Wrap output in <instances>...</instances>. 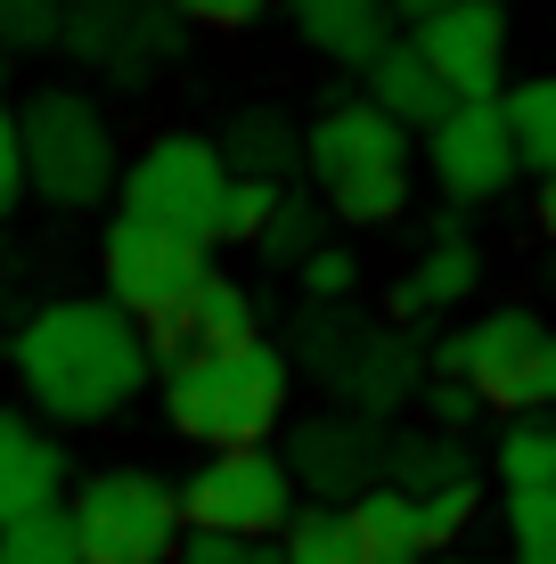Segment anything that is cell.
Segmentation results:
<instances>
[{"label": "cell", "mask_w": 556, "mask_h": 564, "mask_svg": "<svg viewBox=\"0 0 556 564\" xmlns=\"http://www.w3.org/2000/svg\"><path fill=\"white\" fill-rule=\"evenodd\" d=\"M9 368L50 425H99V417H123L140 401L156 360H148V336L107 295H66V303H42L17 327Z\"/></svg>", "instance_id": "cell-1"}, {"label": "cell", "mask_w": 556, "mask_h": 564, "mask_svg": "<svg viewBox=\"0 0 556 564\" xmlns=\"http://www.w3.org/2000/svg\"><path fill=\"white\" fill-rule=\"evenodd\" d=\"M286 384H295V360L271 336L238 352L164 360V417L205 451H262V434L286 417Z\"/></svg>", "instance_id": "cell-2"}, {"label": "cell", "mask_w": 556, "mask_h": 564, "mask_svg": "<svg viewBox=\"0 0 556 564\" xmlns=\"http://www.w3.org/2000/svg\"><path fill=\"white\" fill-rule=\"evenodd\" d=\"M303 172H312L319 205L352 229H377V221H401L410 205V131L385 123L369 99H336L303 131Z\"/></svg>", "instance_id": "cell-3"}, {"label": "cell", "mask_w": 556, "mask_h": 564, "mask_svg": "<svg viewBox=\"0 0 556 564\" xmlns=\"http://www.w3.org/2000/svg\"><path fill=\"white\" fill-rule=\"evenodd\" d=\"M286 360H312L319 377L336 384L344 410L369 417V425L393 417L410 393H426V377H434L410 327H393V319H385V327H377V319H352L344 303H336V311H312V303H303L295 352H286Z\"/></svg>", "instance_id": "cell-4"}, {"label": "cell", "mask_w": 556, "mask_h": 564, "mask_svg": "<svg viewBox=\"0 0 556 564\" xmlns=\"http://www.w3.org/2000/svg\"><path fill=\"white\" fill-rule=\"evenodd\" d=\"M434 368L458 377V384H475L483 410L556 417V327L541 319V311H524V303H508V311H491V319L443 336Z\"/></svg>", "instance_id": "cell-5"}, {"label": "cell", "mask_w": 556, "mask_h": 564, "mask_svg": "<svg viewBox=\"0 0 556 564\" xmlns=\"http://www.w3.org/2000/svg\"><path fill=\"white\" fill-rule=\"evenodd\" d=\"M74 556L83 564H172L181 549V491L148 466H107L83 475L66 499Z\"/></svg>", "instance_id": "cell-6"}, {"label": "cell", "mask_w": 556, "mask_h": 564, "mask_svg": "<svg viewBox=\"0 0 556 564\" xmlns=\"http://www.w3.org/2000/svg\"><path fill=\"white\" fill-rule=\"evenodd\" d=\"M17 140H25V188H42L50 205H99L115 188V131L90 90L42 83L17 107Z\"/></svg>", "instance_id": "cell-7"}, {"label": "cell", "mask_w": 556, "mask_h": 564, "mask_svg": "<svg viewBox=\"0 0 556 564\" xmlns=\"http://www.w3.org/2000/svg\"><path fill=\"white\" fill-rule=\"evenodd\" d=\"M115 197H123L131 221H156V229H172V238H188V246H214L221 238L229 164H221L214 140H197V131H164V140H148L123 164Z\"/></svg>", "instance_id": "cell-8"}, {"label": "cell", "mask_w": 556, "mask_h": 564, "mask_svg": "<svg viewBox=\"0 0 556 564\" xmlns=\"http://www.w3.org/2000/svg\"><path fill=\"white\" fill-rule=\"evenodd\" d=\"M286 523H295V475L279 451H214L181 482V532L286 540Z\"/></svg>", "instance_id": "cell-9"}, {"label": "cell", "mask_w": 556, "mask_h": 564, "mask_svg": "<svg viewBox=\"0 0 556 564\" xmlns=\"http://www.w3.org/2000/svg\"><path fill=\"white\" fill-rule=\"evenodd\" d=\"M99 270H107V303L123 311L131 327H156L164 311L188 303V286L205 279V246L172 238L156 221H131V213H115L107 238H99Z\"/></svg>", "instance_id": "cell-10"}, {"label": "cell", "mask_w": 556, "mask_h": 564, "mask_svg": "<svg viewBox=\"0 0 556 564\" xmlns=\"http://www.w3.org/2000/svg\"><path fill=\"white\" fill-rule=\"evenodd\" d=\"M66 50L115 90H140L164 74V57H181V17H164L156 0H66Z\"/></svg>", "instance_id": "cell-11"}, {"label": "cell", "mask_w": 556, "mask_h": 564, "mask_svg": "<svg viewBox=\"0 0 556 564\" xmlns=\"http://www.w3.org/2000/svg\"><path fill=\"white\" fill-rule=\"evenodd\" d=\"M286 475L312 491V508H352L385 482V434L352 410H319L286 434Z\"/></svg>", "instance_id": "cell-12"}, {"label": "cell", "mask_w": 556, "mask_h": 564, "mask_svg": "<svg viewBox=\"0 0 556 564\" xmlns=\"http://www.w3.org/2000/svg\"><path fill=\"white\" fill-rule=\"evenodd\" d=\"M410 50L443 74V90H450L458 107L500 99V74H508V17H500V0H450L443 17H426V25L410 33Z\"/></svg>", "instance_id": "cell-13"}, {"label": "cell", "mask_w": 556, "mask_h": 564, "mask_svg": "<svg viewBox=\"0 0 556 564\" xmlns=\"http://www.w3.org/2000/svg\"><path fill=\"white\" fill-rule=\"evenodd\" d=\"M426 164H434V181H443L450 205H491L515 172H524V164H515V140H508L500 99L450 107L443 123L426 131Z\"/></svg>", "instance_id": "cell-14"}, {"label": "cell", "mask_w": 556, "mask_h": 564, "mask_svg": "<svg viewBox=\"0 0 556 564\" xmlns=\"http://www.w3.org/2000/svg\"><path fill=\"white\" fill-rule=\"evenodd\" d=\"M148 336V360H197V352H238V344L262 336V311L246 295L229 270H205L197 286H188L181 311H164L156 327H140Z\"/></svg>", "instance_id": "cell-15"}, {"label": "cell", "mask_w": 556, "mask_h": 564, "mask_svg": "<svg viewBox=\"0 0 556 564\" xmlns=\"http://www.w3.org/2000/svg\"><path fill=\"white\" fill-rule=\"evenodd\" d=\"M66 451L42 434L33 417L0 410V523H25V516H57L66 508Z\"/></svg>", "instance_id": "cell-16"}, {"label": "cell", "mask_w": 556, "mask_h": 564, "mask_svg": "<svg viewBox=\"0 0 556 564\" xmlns=\"http://www.w3.org/2000/svg\"><path fill=\"white\" fill-rule=\"evenodd\" d=\"M286 17L319 57H336L352 74H369L393 50V0H286Z\"/></svg>", "instance_id": "cell-17"}, {"label": "cell", "mask_w": 556, "mask_h": 564, "mask_svg": "<svg viewBox=\"0 0 556 564\" xmlns=\"http://www.w3.org/2000/svg\"><path fill=\"white\" fill-rule=\"evenodd\" d=\"M475 286H483V254L467 246V229H458V221H443V229H434V246L417 254V270L393 286V327H410V336H417V319L458 311Z\"/></svg>", "instance_id": "cell-18"}, {"label": "cell", "mask_w": 556, "mask_h": 564, "mask_svg": "<svg viewBox=\"0 0 556 564\" xmlns=\"http://www.w3.org/2000/svg\"><path fill=\"white\" fill-rule=\"evenodd\" d=\"M221 164H229V181H271L286 188L303 172V131H295V115H279V107H238L221 123Z\"/></svg>", "instance_id": "cell-19"}, {"label": "cell", "mask_w": 556, "mask_h": 564, "mask_svg": "<svg viewBox=\"0 0 556 564\" xmlns=\"http://www.w3.org/2000/svg\"><path fill=\"white\" fill-rule=\"evenodd\" d=\"M369 107L385 115V123H401V131H434L458 99L443 90V74H434L410 42H393V50L369 66Z\"/></svg>", "instance_id": "cell-20"}, {"label": "cell", "mask_w": 556, "mask_h": 564, "mask_svg": "<svg viewBox=\"0 0 556 564\" xmlns=\"http://www.w3.org/2000/svg\"><path fill=\"white\" fill-rule=\"evenodd\" d=\"M475 482V458L458 451V434H385V491L401 499H434V491H458Z\"/></svg>", "instance_id": "cell-21"}, {"label": "cell", "mask_w": 556, "mask_h": 564, "mask_svg": "<svg viewBox=\"0 0 556 564\" xmlns=\"http://www.w3.org/2000/svg\"><path fill=\"white\" fill-rule=\"evenodd\" d=\"M500 115H508L515 164L548 181V172H556V74H532V83L500 90Z\"/></svg>", "instance_id": "cell-22"}, {"label": "cell", "mask_w": 556, "mask_h": 564, "mask_svg": "<svg viewBox=\"0 0 556 564\" xmlns=\"http://www.w3.org/2000/svg\"><path fill=\"white\" fill-rule=\"evenodd\" d=\"M279 556H286V564H385L369 540H360V523L344 516V508H295Z\"/></svg>", "instance_id": "cell-23"}, {"label": "cell", "mask_w": 556, "mask_h": 564, "mask_svg": "<svg viewBox=\"0 0 556 564\" xmlns=\"http://www.w3.org/2000/svg\"><path fill=\"white\" fill-rule=\"evenodd\" d=\"M491 466L508 491H556V417H508L491 442Z\"/></svg>", "instance_id": "cell-24"}, {"label": "cell", "mask_w": 556, "mask_h": 564, "mask_svg": "<svg viewBox=\"0 0 556 564\" xmlns=\"http://www.w3.org/2000/svg\"><path fill=\"white\" fill-rule=\"evenodd\" d=\"M319 246H328V205H319L312 188H286L279 213H271V229L254 238V254H271L279 270H303Z\"/></svg>", "instance_id": "cell-25"}, {"label": "cell", "mask_w": 556, "mask_h": 564, "mask_svg": "<svg viewBox=\"0 0 556 564\" xmlns=\"http://www.w3.org/2000/svg\"><path fill=\"white\" fill-rule=\"evenodd\" d=\"M344 516L360 523V540H369V549L385 556V564H426V540H417V508H410L401 491H385V482H377V491H369V499H352Z\"/></svg>", "instance_id": "cell-26"}, {"label": "cell", "mask_w": 556, "mask_h": 564, "mask_svg": "<svg viewBox=\"0 0 556 564\" xmlns=\"http://www.w3.org/2000/svg\"><path fill=\"white\" fill-rule=\"evenodd\" d=\"M0 564H83V556H74L66 508H57V516H25V523H0Z\"/></svg>", "instance_id": "cell-27"}, {"label": "cell", "mask_w": 556, "mask_h": 564, "mask_svg": "<svg viewBox=\"0 0 556 564\" xmlns=\"http://www.w3.org/2000/svg\"><path fill=\"white\" fill-rule=\"evenodd\" d=\"M66 0H0V50H57Z\"/></svg>", "instance_id": "cell-28"}, {"label": "cell", "mask_w": 556, "mask_h": 564, "mask_svg": "<svg viewBox=\"0 0 556 564\" xmlns=\"http://www.w3.org/2000/svg\"><path fill=\"white\" fill-rule=\"evenodd\" d=\"M279 197H286V188H271V181H229V197H221V238H214V246H254L262 229H271Z\"/></svg>", "instance_id": "cell-29"}, {"label": "cell", "mask_w": 556, "mask_h": 564, "mask_svg": "<svg viewBox=\"0 0 556 564\" xmlns=\"http://www.w3.org/2000/svg\"><path fill=\"white\" fill-rule=\"evenodd\" d=\"M410 508H417V540H426V556H434V549H450V540H458V532L475 523V508H483V491H475V482H458V491L410 499Z\"/></svg>", "instance_id": "cell-30"}, {"label": "cell", "mask_w": 556, "mask_h": 564, "mask_svg": "<svg viewBox=\"0 0 556 564\" xmlns=\"http://www.w3.org/2000/svg\"><path fill=\"white\" fill-rule=\"evenodd\" d=\"M295 279H303V303H312V311H336V303H352V286H360V254H344V246H319V254L303 262Z\"/></svg>", "instance_id": "cell-31"}, {"label": "cell", "mask_w": 556, "mask_h": 564, "mask_svg": "<svg viewBox=\"0 0 556 564\" xmlns=\"http://www.w3.org/2000/svg\"><path fill=\"white\" fill-rule=\"evenodd\" d=\"M172 564H286L279 540H221V532H181Z\"/></svg>", "instance_id": "cell-32"}, {"label": "cell", "mask_w": 556, "mask_h": 564, "mask_svg": "<svg viewBox=\"0 0 556 564\" xmlns=\"http://www.w3.org/2000/svg\"><path fill=\"white\" fill-rule=\"evenodd\" d=\"M156 9L181 17V25H205V33H238V25H262L279 0H156Z\"/></svg>", "instance_id": "cell-33"}, {"label": "cell", "mask_w": 556, "mask_h": 564, "mask_svg": "<svg viewBox=\"0 0 556 564\" xmlns=\"http://www.w3.org/2000/svg\"><path fill=\"white\" fill-rule=\"evenodd\" d=\"M426 417H434V434H467L475 417H483V401H475V384H458V377H443V368H434L426 377Z\"/></svg>", "instance_id": "cell-34"}, {"label": "cell", "mask_w": 556, "mask_h": 564, "mask_svg": "<svg viewBox=\"0 0 556 564\" xmlns=\"http://www.w3.org/2000/svg\"><path fill=\"white\" fill-rule=\"evenodd\" d=\"M508 532H515V549L556 540V491H508Z\"/></svg>", "instance_id": "cell-35"}, {"label": "cell", "mask_w": 556, "mask_h": 564, "mask_svg": "<svg viewBox=\"0 0 556 564\" xmlns=\"http://www.w3.org/2000/svg\"><path fill=\"white\" fill-rule=\"evenodd\" d=\"M25 205V140H17V115L0 107V221Z\"/></svg>", "instance_id": "cell-36"}, {"label": "cell", "mask_w": 556, "mask_h": 564, "mask_svg": "<svg viewBox=\"0 0 556 564\" xmlns=\"http://www.w3.org/2000/svg\"><path fill=\"white\" fill-rule=\"evenodd\" d=\"M450 0H393V17H410V25H426V17H443Z\"/></svg>", "instance_id": "cell-37"}, {"label": "cell", "mask_w": 556, "mask_h": 564, "mask_svg": "<svg viewBox=\"0 0 556 564\" xmlns=\"http://www.w3.org/2000/svg\"><path fill=\"white\" fill-rule=\"evenodd\" d=\"M541 238H556V172L541 181Z\"/></svg>", "instance_id": "cell-38"}, {"label": "cell", "mask_w": 556, "mask_h": 564, "mask_svg": "<svg viewBox=\"0 0 556 564\" xmlns=\"http://www.w3.org/2000/svg\"><path fill=\"white\" fill-rule=\"evenodd\" d=\"M515 564H556V540H541V549H515Z\"/></svg>", "instance_id": "cell-39"}, {"label": "cell", "mask_w": 556, "mask_h": 564, "mask_svg": "<svg viewBox=\"0 0 556 564\" xmlns=\"http://www.w3.org/2000/svg\"><path fill=\"white\" fill-rule=\"evenodd\" d=\"M458 564H491V556H458Z\"/></svg>", "instance_id": "cell-40"}, {"label": "cell", "mask_w": 556, "mask_h": 564, "mask_svg": "<svg viewBox=\"0 0 556 564\" xmlns=\"http://www.w3.org/2000/svg\"><path fill=\"white\" fill-rule=\"evenodd\" d=\"M0 74H9V57H0Z\"/></svg>", "instance_id": "cell-41"}]
</instances>
